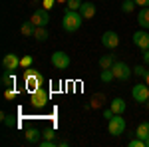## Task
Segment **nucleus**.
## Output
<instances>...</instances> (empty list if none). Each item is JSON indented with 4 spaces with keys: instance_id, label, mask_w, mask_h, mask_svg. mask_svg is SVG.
Masks as SVG:
<instances>
[{
    "instance_id": "c9c22d12",
    "label": "nucleus",
    "mask_w": 149,
    "mask_h": 147,
    "mask_svg": "<svg viewBox=\"0 0 149 147\" xmlns=\"http://www.w3.org/2000/svg\"><path fill=\"white\" fill-rule=\"evenodd\" d=\"M145 107H147V109H149V100H147V102H145Z\"/></svg>"
},
{
    "instance_id": "423d86ee",
    "label": "nucleus",
    "mask_w": 149,
    "mask_h": 147,
    "mask_svg": "<svg viewBox=\"0 0 149 147\" xmlns=\"http://www.w3.org/2000/svg\"><path fill=\"white\" fill-rule=\"evenodd\" d=\"M50 62H52V66L56 70H68L70 64H72V60L66 52H54L52 58H50Z\"/></svg>"
},
{
    "instance_id": "7ed1b4c3",
    "label": "nucleus",
    "mask_w": 149,
    "mask_h": 147,
    "mask_svg": "<svg viewBox=\"0 0 149 147\" xmlns=\"http://www.w3.org/2000/svg\"><path fill=\"white\" fill-rule=\"evenodd\" d=\"M30 102H32V105H34L36 109H42V107H46L48 102H50V93H48L44 88H38V90H34L30 93Z\"/></svg>"
},
{
    "instance_id": "393cba45",
    "label": "nucleus",
    "mask_w": 149,
    "mask_h": 147,
    "mask_svg": "<svg viewBox=\"0 0 149 147\" xmlns=\"http://www.w3.org/2000/svg\"><path fill=\"white\" fill-rule=\"evenodd\" d=\"M56 129H54V127H46V129H44V131H42V137H44V139H56Z\"/></svg>"
},
{
    "instance_id": "412c9836",
    "label": "nucleus",
    "mask_w": 149,
    "mask_h": 147,
    "mask_svg": "<svg viewBox=\"0 0 149 147\" xmlns=\"http://www.w3.org/2000/svg\"><path fill=\"white\" fill-rule=\"evenodd\" d=\"M34 28H36V26H34L32 22H30V20H28V22H24V24H22L20 32H22L24 36H34Z\"/></svg>"
},
{
    "instance_id": "1a4fd4ad",
    "label": "nucleus",
    "mask_w": 149,
    "mask_h": 147,
    "mask_svg": "<svg viewBox=\"0 0 149 147\" xmlns=\"http://www.w3.org/2000/svg\"><path fill=\"white\" fill-rule=\"evenodd\" d=\"M102 44L105 46V48H109V50H115V48L119 46V36H117V32H113V30H107V32H103V36H102Z\"/></svg>"
},
{
    "instance_id": "0eeeda50",
    "label": "nucleus",
    "mask_w": 149,
    "mask_h": 147,
    "mask_svg": "<svg viewBox=\"0 0 149 147\" xmlns=\"http://www.w3.org/2000/svg\"><path fill=\"white\" fill-rule=\"evenodd\" d=\"M131 98H133L137 103H145L149 100V86L147 84H137V86H133Z\"/></svg>"
},
{
    "instance_id": "4be33fe9",
    "label": "nucleus",
    "mask_w": 149,
    "mask_h": 147,
    "mask_svg": "<svg viewBox=\"0 0 149 147\" xmlns=\"http://www.w3.org/2000/svg\"><path fill=\"white\" fill-rule=\"evenodd\" d=\"M100 78H102V82H103V84H109L111 79H115V76H113V70H111V68H109V70H102V76H100Z\"/></svg>"
},
{
    "instance_id": "f03ea898",
    "label": "nucleus",
    "mask_w": 149,
    "mask_h": 147,
    "mask_svg": "<svg viewBox=\"0 0 149 147\" xmlns=\"http://www.w3.org/2000/svg\"><path fill=\"white\" fill-rule=\"evenodd\" d=\"M22 78H24L26 88L30 90V93H32L34 90H38V88H42V84H44V76H42L38 70H34V68H24Z\"/></svg>"
},
{
    "instance_id": "bb28decb",
    "label": "nucleus",
    "mask_w": 149,
    "mask_h": 147,
    "mask_svg": "<svg viewBox=\"0 0 149 147\" xmlns=\"http://www.w3.org/2000/svg\"><path fill=\"white\" fill-rule=\"evenodd\" d=\"M32 64H34V58L32 56L26 54L24 58H20V66H22V68H32Z\"/></svg>"
},
{
    "instance_id": "4468645a",
    "label": "nucleus",
    "mask_w": 149,
    "mask_h": 147,
    "mask_svg": "<svg viewBox=\"0 0 149 147\" xmlns=\"http://www.w3.org/2000/svg\"><path fill=\"white\" fill-rule=\"evenodd\" d=\"M80 14L84 16V20H90V18L95 16V6H93L92 2H84L80 8Z\"/></svg>"
},
{
    "instance_id": "aec40b11",
    "label": "nucleus",
    "mask_w": 149,
    "mask_h": 147,
    "mask_svg": "<svg viewBox=\"0 0 149 147\" xmlns=\"http://www.w3.org/2000/svg\"><path fill=\"white\" fill-rule=\"evenodd\" d=\"M0 119H2V123L6 125V127H16V119H14V115H8V113H0Z\"/></svg>"
},
{
    "instance_id": "f8f14e48",
    "label": "nucleus",
    "mask_w": 149,
    "mask_h": 147,
    "mask_svg": "<svg viewBox=\"0 0 149 147\" xmlns=\"http://www.w3.org/2000/svg\"><path fill=\"white\" fill-rule=\"evenodd\" d=\"M40 137H42V131L36 129V127H28L26 129V141L32 143V145H38L40 143Z\"/></svg>"
},
{
    "instance_id": "b1692460",
    "label": "nucleus",
    "mask_w": 149,
    "mask_h": 147,
    "mask_svg": "<svg viewBox=\"0 0 149 147\" xmlns=\"http://www.w3.org/2000/svg\"><path fill=\"white\" fill-rule=\"evenodd\" d=\"M81 4H84L81 0H68L66 2V10H80Z\"/></svg>"
},
{
    "instance_id": "473e14b6",
    "label": "nucleus",
    "mask_w": 149,
    "mask_h": 147,
    "mask_svg": "<svg viewBox=\"0 0 149 147\" xmlns=\"http://www.w3.org/2000/svg\"><path fill=\"white\" fill-rule=\"evenodd\" d=\"M137 6H149V0H135Z\"/></svg>"
},
{
    "instance_id": "6e6552de",
    "label": "nucleus",
    "mask_w": 149,
    "mask_h": 147,
    "mask_svg": "<svg viewBox=\"0 0 149 147\" xmlns=\"http://www.w3.org/2000/svg\"><path fill=\"white\" fill-rule=\"evenodd\" d=\"M30 22L34 24V26H48V22H50V14H48L46 8H38V10L32 12Z\"/></svg>"
},
{
    "instance_id": "7c9ffc66",
    "label": "nucleus",
    "mask_w": 149,
    "mask_h": 147,
    "mask_svg": "<svg viewBox=\"0 0 149 147\" xmlns=\"http://www.w3.org/2000/svg\"><path fill=\"white\" fill-rule=\"evenodd\" d=\"M54 2H58V0H44V2H42V6H44V8H46V10H50V8H52V4H54Z\"/></svg>"
},
{
    "instance_id": "6ab92c4d",
    "label": "nucleus",
    "mask_w": 149,
    "mask_h": 147,
    "mask_svg": "<svg viewBox=\"0 0 149 147\" xmlns=\"http://www.w3.org/2000/svg\"><path fill=\"white\" fill-rule=\"evenodd\" d=\"M135 135H137L139 139H147V137H149V121H143V123L137 125Z\"/></svg>"
},
{
    "instance_id": "c85d7f7f",
    "label": "nucleus",
    "mask_w": 149,
    "mask_h": 147,
    "mask_svg": "<svg viewBox=\"0 0 149 147\" xmlns=\"http://www.w3.org/2000/svg\"><path fill=\"white\" fill-rule=\"evenodd\" d=\"M129 147H145V145H143V139L135 137V139H131V141H129Z\"/></svg>"
},
{
    "instance_id": "9b49d317",
    "label": "nucleus",
    "mask_w": 149,
    "mask_h": 147,
    "mask_svg": "<svg viewBox=\"0 0 149 147\" xmlns=\"http://www.w3.org/2000/svg\"><path fill=\"white\" fill-rule=\"evenodd\" d=\"M18 66H20V58L16 56V54H6V56L2 58V68H4V70L14 72Z\"/></svg>"
},
{
    "instance_id": "ddd939ff",
    "label": "nucleus",
    "mask_w": 149,
    "mask_h": 147,
    "mask_svg": "<svg viewBox=\"0 0 149 147\" xmlns=\"http://www.w3.org/2000/svg\"><path fill=\"white\" fill-rule=\"evenodd\" d=\"M0 82H2V86H6V88H14V86H16V76H14V72L4 70V72H2Z\"/></svg>"
},
{
    "instance_id": "9d476101",
    "label": "nucleus",
    "mask_w": 149,
    "mask_h": 147,
    "mask_svg": "<svg viewBox=\"0 0 149 147\" xmlns=\"http://www.w3.org/2000/svg\"><path fill=\"white\" fill-rule=\"evenodd\" d=\"M133 44L137 46L139 50H149V32H145L143 28L137 30L133 34Z\"/></svg>"
},
{
    "instance_id": "a878e982",
    "label": "nucleus",
    "mask_w": 149,
    "mask_h": 147,
    "mask_svg": "<svg viewBox=\"0 0 149 147\" xmlns=\"http://www.w3.org/2000/svg\"><path fill=\"white\" fill-rule=\"evenodd\" d=\"M147 72H149V70L145 68V66H139V64L133 68V74H135L137 78H145V76H147Z\"/></svg>"
},
{
    "instance_id": "dca6fc26",
    "label": "nucleus",
    "mask_w": 149,
    "mask_h": 147,
    "mask_svg": "<svg viewBox=\"0 0 149 147\" xmlns=\"http://www.w3.org/2000/svg\"><path fill=\"white\" fill-rule=\"evenodd\" d=\"M109 107L113 109V113H117V115H123V111H125V102L121 100V98H115V100H111V103H109Z\"/></svg>"
},
{
    "instance_id": "20e7f679",
    "label": "nucleus",
    "mask_w": 149,
    "mask_h": 147,
    "mask_svg": "<svg viewBox=\"0 0 149 147\" xmlns=\"http://www.w3.org/2000/svg\"><path fill=\"white\" fill-rule=\"evenodd\" d=\"M107 131H109V135H113V137L121 135V133L125 131V119H123L121 115L115 113L113 117L107 121Z\"/></svg>"
},
{
    "instance_id": "72a5a7b5",
    "label": "nucleus",
    "mask_w": 149,
    "mask_h": 147,
    "mask_svg": "<svg viewBox=\"0 0 149 147\" xmlns=\"http://www.w3.org/2000/svg\"><path fill=\"white\" fill-rule=\"evenodd\" d=\"M143 145H145V147H149V137H147V139H143Z\"/></svg>"
},
{
    "instance_id": "2f4dec72",
    "label": "nucleus",
    "mask_w": 149,
    "mask_h": 147,
    "mask_svg": "<svg viewBox=\"0 0 149 147\" xmlns=\"http://www.w3.org/2000/svg\"><path fill=\"white\" fill-rule=\"evenodd\" d=\"M143 64L149 66V50H143Z\"/></svg>"
},
{
    "instance_id": "f257e3e1",
    "label": "nucleus",
    "mask_w": 149,
    "mask_h": 147,
    "mask_svg": "<svg viewBox=\"0 0 149 147\" xmlns=\"http://www.w3.org/2000/svg\"><path fill=\"white\" fill-rule=\"evenodd\" d=\"M84 24V16L80 14V10H66L62 16V28L66 32H78Z\"/></svg>"
},
{
    "instance_id": "2eb2a0df",
    "label": "nucleus",
    "mask_w": 149,
    "mask_h": 147,
    "mask_svg": "<svg viewBox=\"0 0 149 147\" xmlns=\"http://www.w3.org/2000/svg\"><path fill=\"white\" fill-rule=\"evenodd\" d=\"M137 22H139V26H141L143 30H147V28H149V6H143V8L139 10Z\"/></svg>"
},
{
    "instance_id": "c756f323",
    "label": "nucleus",
    "mask_w": 149,
    "mask_h": 147,
    "mask_svg": "<svg viewBox=\"0 0 149 147\" xmlns=\"http://www.w3.org/2000/svg\"><path fill=\"white\" fill-rule=\"evenodd\" d=\"M113 115H115V113H113V109H111V107H107V109H103V117H105L107 121H109V119H111Z\"/></svg>"
},
{
    "instance_id": "39448f33",
    "label": "nucleus",
    "mask_w": 149,
    "mask_h": 147,
    "mask_svg": "<svg viewBox=\"0 0 149 147\" xmlns=\"http://www.w3.org/2000/svg\"><path fill=\"white\" fill-rule=\"evenodd\" d=\"M111 70H113L115 79H119V82L129 79V78H131V74H133V68H129L125 62H115L113 66H111Z\"/></svg>"
},
{
    "instance_id": "cd10ccee",
    "label": "nucleus",
    "mask_w": 149,
    "mask_h": 147,
    "mask_svg": "<svg viewBox=\"0 0 149 147\" xmlns=\"http://www.w3.org/2000/svg\"><path fill=\"white\" fill-rule=\"evenodd\" d=\"M4 98H6V100H14V98H16V90H14V88H6Z\"/></svg>"
},
{
    "instance_id": "5701e85b",
    "label": "nucleus",
    "mask_w": 149,
    "mask_h": 147,
    "mask_svg": "<svg viewBox=\"0 0 149 147\" xmlns=\"http://www.w3.org/2000/svg\"><path fill=\"white\" fill-rule=\"evenodd\" d=\"M137 4H135V0H123V4H121V10L125 12V14H129V12H133V8H135Z\"/></svg>"
},
{
    "instance_id": "e433bc0d",
    "label": "nucleus",
    "mask_w": 149,
    "mask_h": 147,
    "mask_svg": "<svg viewBox=\"0 0 149 147\" xmlns=\"http://www.w3.org/2000/svg\"><path fill=\"white\" fill-rule=\"evenodd\" d=\"M58 2H68V0H58Z\"/></svg>"
},
{
    "instance_id": "a211bd4d",
    "label": "nucleus",
    "mask_w": 149,
    "mask_h": 147,
    "mask_svg": "<svg viewBox=\"0 0 149 147\" xmlns=\"http://www.w3.org/2000/svg\"><path fill=\"white\" fill-rule=\"evenodd\" d=\"M113 64H115L113 54H105V56L100 58V68H102V70H109L111 66H113Z\"/></svg>"
},
{
    "instance_id": "f3484780",
    "label": "nucleus",
    "mask_w": 149,
    "mask_h": 147,
    "mask_svg": "<svg viewBox=\"0 0 149 147\" xmlns=\"http://www.w3.org/2000/svg\"><path fill=\"white\" fill-rule=\"evenodd\" d=\"M48 38H50V34H48L46 26H36L34 28V40L36 42H46Z\"/></svg>"
},
{
    "instance_id": "f704fd0d",
    "label": "nucleus",
    "mask_w": 149,
    "mask_h": 147,
    "mask_svg": "<svg viewBox=\"0 0 149 147\" xmlns=\"http://www.w3.org/2000/svg\"><path fill=\"white\" fill-rule=\"evenodd\" d=\"M143 79H145V84H147V86H149V72H147V76H145V78H143Z\"/></svg>"
}]
</instances>
